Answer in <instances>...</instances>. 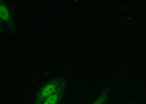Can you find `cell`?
Returning a JSON list of instances; mask_svg holds the SVG:
<instances>
[{"instance_id":"6da1fadb","label":"cell","mask_w":146,"mask_h":104,"mask_svg":"<svg viewBox=\"0 0 146 104\" xmlns=\"http://www.w3.org/2000/svg\"><path fill=\"white\" fill-rule=\"evenodd\" d=\"M65 86L62 80L49 82L39 91L34 104H41L46 99Z\"/></svg>"},{"instance_id":"3957f363","label":"cell","mask_w":146,"mask_h":104,"mask_svg":"<svg viewBox=\"0 0 146 104\" xmlns=\"http://www.w3.org/2000/svg\"><path fill=\"white\" fill-rule=\"evenodd\" d=\"M108 89H106L100 95L98 98L92 104H103L105 102L108 96Z\"/></svg>"},{"instance_id":"7a4b0ae2","label":"cell","mask_w":146,"mask_h":104,"mask_svg":"<svg viewBox=\"0 0 146 104\" xmlns=\"http://www.w3.org/2000/svg\"><path fill=\"white\" fill-rule=\"evenodd\" d=\"M65 90V86L46 99L41 104H59L63 97Z\"/></svg>"}]
</instances>
